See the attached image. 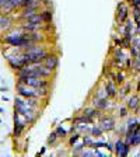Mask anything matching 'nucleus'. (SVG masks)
<instances>
[{
    "label": "nucleus",
    "mask_w": 140,
    "mask_h": 157,
    "mask_svg": "<svg viewBox=\"0 0 140 157\" xmlns=\"http://www.w3.org/2000/svg\"><path fill=\"white\" fill-rule=\"evenodd\" d=\"M14 111H16L17 114H20L24 119H25L27 124H28V126H31V125L35 124V122L38 121L39 115H41V111H39V109L24 104L23 97L18 95V94H17L16 98H14Z\"/></svg>",
    "instance_id": "1"
},
{
    "label": "nucleus",
    "mask_w": 140,
    "mask_h": 157,
    "mask_svg": "<svg viewBox=\"0 0 140 157\" xmlns=\"http://www.w3.org/2000/svg\"><path fill=\"white\" fill-rule=\"evenodd\" d=\"M16 91L18 95L24 98H39V100H48L51 95V88H35L21 82H17Z\"/></svg>",
    "instance_id": "2"
},
{
    "label": "nucleus",
    "mask_w": 140,
    "mask_h": 157,
    "mask_svg": "<svg viewBox=\"0 0 140 157\" xmlns=\"http://www.w3.org/2000/svg\"><path fill=\"white\" fill-rule=\"evenodd\" d=\"M17 82H21L24 84H28L35 88H51L52 87V80L51 78H44V77H28V76H23V77H17Z\"/></svg>",
    "instance_id": "3"
},
{
    "label": "nucleus",
    "mask_w": 140,
    "mask_h": 157,
    "mask_svg": "<svg viewBox=\"0 0 140 157\" xmlns=\"http://www.w3.org/2000/svg\"><path fill=\"white\" fill-rule=\"evenodd\" d=\"M13 121H14V128H13V137L14 139H20V137L23 136L24 131L27 129V126H28V124H27V121L24 119L23 117L20 114H17L16 111H14V115H13Z\"/></svg>",
    "instance_id": "4"
},
{
    "label": "nucleus",
    "mask_w": 140,
    "mask_h": 157,
    "mask_svg": "<svg viewBox=\"0 0 140 157\" xmlns=\"http://www.w3.org/2000/svg\"><path fill=\"white\" fill-rule=\"evenodd\" d=\"M98 122H100V126L104 132H112L115 131V128H116V124H115V119L111 117V115H105L102 114L101 117L98 118Z\"/></svg>",
    "instance_id": "5"
},
{
    "label": "nucleus",
    "mask_w": 140,
    "mask_h": 157,
    "mask_svg": "<svg viewBox=\"0 0 140 157\" xmlns=\"http://www.w3.org/2000/svg\"><path fill=\"white\" fill-rule=\"evenodd\" d=\"M129 6L126 4V2H119L116 6V21L119 24H123L127 18H129Z\"/></svg>",
    "instance_id": "6"
},
{
    "label": "nucleus",
    "mask_w": 140,
    "mask_h": 157,
    "mask_svg": "<svg viewBox=\"0 0 140 157\" xmlns=\"http://www.w3.org/2000/svg\"><path fill=\"white\" fill-rule=\"evenodd\" d=\"M44 65L46 66L48 69H51V70H53V72H56L59 67V53L58 52H51L46 55V58L44 59Z\"/></svg>",
    "instance_id": "7"
},
{
    "label": "nucleus",
    "mask_w": 140,
    "mask_h": 157,
    "mask_svg": "<svg viewBox=\"0 0 140 157\" xmlns=\"http://www.w3.org/2000/svg\"><path fill=\"white\" fill-rule=\"evenodd\" d=\"M104 88L107 91V97L114 100V98L118 97V84L112 80V78H107L104 83Z\"/></svg>",
    "instance_id": "8"
},
{
    "label": "nucleus",
    "mask_w": 140,
    "mask_h": 157,
    "mask_svg": "<svg viewBox=\"0 0 140 157\" xmlns=\"http://www.w3.org/2000/svg\"><path fill=\"white\" fill-rule=\"evenodd\" d=\"M13 27H14V20L11 18V16L0 13V31L6 33L10 28H13Z\"/></svg>",
    "instance_id": "9"
},
{
    "label": "nucleus",
    "mask_w": 140,
    "mask_h": 157,
    "mask_svg": "<svg viewBox=\"0 0 140 157\" xmlns=\"http://www.w3.org/2000/svg\"><path fill=\"white\" fill-rule=\"evenodd\" d=\"M127 107V109L129 111H133V112H137L140 108V97L139 94H133L131 95V97L126 100V104H125Z\"/></svg>",
    "instance_id": "10"
},
{
    "label": "nucleus",
    "mask_w": 140,
    "mask_h": 157,
    "mask_svg": "<svg viewBox=\"0 0 140 157\" xmlns=\"http://www.w3.org/2000/svg\"><path fill=\"white\" fill-rule=\"evenodd\" d=\"M83 114L85 115V117H88V118H91V119H98V118L102 115V111H100V109H97V108H94L91 105V107H87V108H84V111H83Z\"/></svg>",
    "instance_id": "11"
},
{
    "label": "nucleus",
    "mask_w": 140,
    "mask_h": 157,
    "mask_svg": "<svg viewBox=\"0 0 140 157\" xmlns=\"http://www.w3.org/2000/svg\"><path fill=\"white\" fill-rule=\"evenodd\" d=\"M39 13L42 16V21L45 24H52V20H53V14H52V10L51 7H42L39 10Z\"/></svg>",
    "instance_id": "12"
},
{
    "label": "nucleus",
    "mask_w": 140,
    "mask_h": 157,
    "mask_svg": "<svg viewBox=\"0 0 140 157\" xmlns=\"http://www.w3.org/2000/svg\"><path fill=\"white\" fill-rule=\"evenodd\" d=\"M23 23H28V24H45L42 21V16H41V13H35V14H32V16H29V17H27L25 20H21Z\"/></svg>",
    "instance_id": "13"
},
{
    "label": "nucleus",
    "mask_w": 140,
    "mask_h": 157,
    "mask_svg": "<svg viewBox=\"0 0 140 157\" xmlns=\"http://www.w3.org/2000/svg\"><path fill=\"white\" fill-rule=\"evenodd\" d=\"M115 83H116L118 86H122L125 82H126V72H123L122 69H119V70H116L114 75V78H112Z\"/></svg>",
    "instance_id": "14"
},
{
    "label": "nucleus",
    "mask_w": 140,
    "mask_h": 157,
    "mask_svg": "<svg viewBox=\"0 0 140 157\" xmlns=\"http://www.w3.org/2000/svg\"><path fill=\"white\" fill-rule=\"evenodd\" d=\"M81 136L83 135L78 133V132H72V135H67V144L72 147L73 144H76L80 139H81Z\"/></svg>",
    "instance_id": "15"
},
{
    "label": "nucleus",
    "mask_w": 140,
    "mask_h": 157,
    "mask_svg": "<svg viewBox=\"0 0 140 157\" xmlns=\"http://www.w3.org/2000/svg\"><path fill=\"white\" fill-rule=\"evenodd\" d=\"M88 133L91 135L93 137H102L104 131L101 129V126H100V125H91V128H90V132H88Z\"/></svg>",
    "instance_id": "16"
},
{
    "label": "nucleus",
    "mask_w": 140,
    "mask_h": 157,
    "mask_svg": "<svg viewBox=\"0 0 140 157\" xmlns=\"http://www.w3.org/2000/svg\"><path fill=\"white\" fill-rule=\"evenodd\" d=\"M55 133L58 135L59 139H66V137H67V135H69V131H67V129H65V126L60 124V125H58V126L55 128Z\"/></svg>",
    "instance_id": "17"
},
{
    "label": "nucleus",
    "mask_w": 140,
    "mask_h": 157,
    "mask_svg": "<svg viewBox=\"0 0 140 157\" xmlns=\"http://www.w3.org/2000/svg\"><path fill=\"white\" fill-rule=\"evenodd\" d=\"M80 140H81V143L84 144V147H90V149H91V144H93V142H94V137H93L90 133H84Z\"/></svg>",
    "instance_id": "18"
},
{
    "label": "nucleus",
    "mask_w": 140,
    "mask_h": 157,
    "mask_svg": "<svg viewBox=\"0 0 140 157\" xmlns=\"http://www.w3.org/2000/svg\"><path fill=\"white\" fill-rule=\"evenodd\" d=\"M59 140H60V139H59L58 135H56L55 131H53V132H51V133H49L48 139H46V144H48V146H56Z\"/></svg>",
    "instance_id": "19"
},
{
    "label": "nucleus",
    "mask_w": 140,
    "mask_h": 157,
    "mask_svg": "<svg viewBox=\"0 0 140 157\" xmlns=\"http://www.w3.org/2000/svg\"><path fill=\"white\" fill-rule=\"evenodd\" d=\"M73 150H72V154H74V156H80V154H81V151L83 150H84V149H85V147H84V144H83L81 143V142H80V140H78L77 142V143H76V144H73Z\"/></svg>",
    "instance_id": "20"
},
{
    "label": "nucleus",
    "mask_w": 140,
    "mask_h": 157,
    "mask_svg": "<svg viewBox=\"0 0 140 157\" xmlns=\"http://www.w3.org/2000/svg\"><path fill=\"white\" fill-rule=\"evenodd\" d=\"M105 97H107V91H105V88H104V84H101L95 90L94 98H105Z\"/></svg>",
    "instance_id": "21"
},
{
    "label": "nucleus",
    "mask_w": 140,
    "mask_h": 157,
    "mask_svg": "<svg viewBox=\"0 0 140 157\" xmlns=\"http://www.w3.org/2000/svg\"><path fill=\"white\" fill-rule=\"evenodd\" d=\"M123 143H125V140L122 139V137H121V139H118V140L115 142V143H114V154H116V156L119 154V151H121L122 147H123Z\"/></svg>",
    "instance_id": "22"
},
{
    "label": "nucleus",
    "mask_w": 140,
    "mask_h": 157,
    "mask_svg": "<svg viewBox=\"0 0 140 157\" xmlns=\"http://www.w3.org/2000/svg\"><path fill=\"white\" fill-rule=\"evenodd\" d=\"M129 153H131V144L125 142L123 147H122V150L119 151V154H118V156H119V157H127V156H129Z\"/></svg>",
    "instance_id": "23"
},
{
    "label": "nucleus",
    "mask_w": 140,
    "mask_h": 157,
    "mask_svg": "<svg viewBox=\"0 0 140 157\" xmlns=\"http://www.w3.org/2000/svg\"><path fill=\"white\" fill-rule=\"evenodd\" d=\"M133 69L134 73H140V60L137 58H133V60H132V67Z\"/></svg>",
    "instance_id": "24"
},
{
    "label": "nucleus",
    "mask_w": 140,
    "mask_h": 157,
    "mask_svg": "<svg viewBox=\"0 0 140 157\" xmlns=\"http://www.w3.org/2000/svg\"><path fill=\"white\" fill-rule=\"evenodd\" d=\"M105 146H107V142L95 140L94 139V142H93V144H91V149H102V147H105Z\"/></svg>",
    "instance_id": "25"
},
{
    "label": "nucleus",
    "mask_w": 140,
    "mask_h": 157,
    "mask_svg": "<svg viewBox=\"0 0 140 157\" xmlns=\"http://www.w3.org/2000/svg\"><path fill=\"white\" fill-rule=\"evenodd\" d=\"M112 44L115 46H121L122 44V35H116V34H112Z\"/></svg>",
    "instance_id": "26"
},
{
    "label": "nucleus",
    "mask_w": 140,
    "mask_h": 157,
    "mask_svg": "<svg viewBox=\"0 0 140 157\" xmlns=\"http://www.w3.org/2000/svg\"><path fill=\"white\" fill-rule=\"evenodd\" d=\"M119 117L121 118L129 117V109H127L126 105H121V107H119Z\"/></svg>",
    "instance_id": "27"
},
{
    "label": "nucleus",
    "mask_w": 140,
    "mask_h": 157,
    "mask_svg": "<svg viewBox=\"0 0 140 157\" xmlns=\"http://www.w3.org/2000/svg\"><path fill=\"white\" fill-rule=\"evenodd\" d=\"M81 157H94V150H83L81 154H80Z\"/></svg>",
    "instance_id": "28"
},
{
    "label": "nucleus",
    "mask_w": 140,
    "mask_h": 157,
    "mask_svg": "<svg viewBox=\"0 0 140 157\" xmlns=\"http://www.w3.org/2000/svg\"><path fill=\"white\" fill-rule=\"evenodd\" d=\"M105 149H107L108 151L111 154H114V144L112 143H109V142H107V146H105Z\"/></svg>",
    "instance_id": "29"
},
{
    "label": "nucleus",
    "mask_w": 140,
    "mask_h": 157,
    "mask_svg": "<svg viewBox=\"0 0 140 157\" xmlns=\"http://www.w3.org/2000/svg\"><path fill=\"white\" fill-rule=\"evenodd\" d=\"M51 4H52L51 0H41V6L42 7H51Z\"/></svg>",
    "instance_id": "30"
},
{
    "label": "nucleus",
    "mask_w": 140,
    "mask_h": 157,
    "mask_svg": "<svg viewBox=\"0 0 140 157\" xmlns=\"http://www.w3.org/2000/svg\"><path fill=\"white\" fill-rule=\"evenodd\" d=\"M46 147H48V146H44L42 149H41V150H39L38 153H36V156H44V154L46 153Z\"/></svg>",
    "instance_id": "31"
},
{
    "label": "nucleus",
    "mask_w": 140,
    "mask_h": 157,
    "mask_svg": "<svg viewBox=\"0 0 140 157\" xmlns=\"http://www.w3.org/2000/svg\"><path fill=\"white\" fill-rule=\"evenodd\" d=\"M136 34L137 35H140V24H137L136 25Z\"/></svg>",
    "instance_id": "32"
},
{
    "label": "nucleus",
    "mask_w": 140,
    "mask_h": 157,
    "mask_svg": "<svg viewBox=\"0 0 140 157\" xmlns=\"http://www.w3.org/2000/svg\"><path fill=\"white\" fill-rule=\"evenodd\" d=\"M136 91L137 93H140V80L137 82V86H136Z\"/></svg>",
    "instance_id": "33"
},
{
    "label": "nucleus",
    "mask_w": 140,
    "mask_h": 157,
    "mask_svg": "<svg viewBox=\"0 0 140 157\" xmlns=\"http://www.w3.org/2000/svg\"><path fill=\"white\" fill-rule=\"evenodd\" d=\"M0 91H3V93H6L7 91V87L4 88V87H0Z\"/></svg>",
    "instance_id": "34"
},
{
    "label": "nucleus",
    "mask_w": 140,
    "mask_h": 157,
    "mask_svg": "<svg viewBox=\"0 0 140 157\" xmlns=\"http://www.w3.org/2000/svg\"><path fill=\"white\" fill-rule=\"evenodd\" d=\"M3 101H9V97H7V95H3Z\"/></svg>",
    "instance_id": "35"
},
{
    "label": "nucleus",
    "mask_w": 140,
    "mask_h": 157,
    "mask_svg": "<svg viewBox=\"0 0 140 157\" xmlns=\"http://www.w3.org/2000/svg\"><path fill=\"white\" fill-rule=\"evenodd\" d=\"M139 128H140V119H139Z\"/></svg>",
    "instance_id": "36"
},
{
    "label": "nucleus",
    "mask_w": 140,
    "mask_h": 157,
    "mask_svg": "<svg viewBox=\"0 0 140 157\" xmlns=\"http://www.w3.org/2000/svg\"><path fill=\"white\" fill-rule=\"evenodd\" d=\"M125 2H129V0H125Z\"/></svg>",
    "instance_id": "37"
},
{
    "label": "nucleus",
    "mask_w": 140,
    "mask_h": 157,
    "mask_svg": "<svg viewBox=\"0 0 140 157\" xmlns=\"http://www.w3.org/2000/svg\"><path fill=\"white\" fill-rule=\"evenodd\" d=\"M137 156H140V153H139V154H137Z\"/></svg>",
    "instance_id": "38"
}]
</instances>
